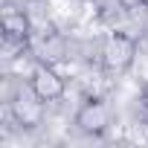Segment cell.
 <instances>
[{
	"instance_id": "obj_1",
	"label": "cell",
	"mask_w": 148,
	"mask_h": 148,
	"mask_svg": "<svg viewBox=\"0 0 148 148\" xmlns=\"http://www.w3.org/2000/svg\"><path fill=\"white\" fill-rule=\"evenodd\" d=\"M136 58V38L128 35V32H110V38L105 41V49H102V67L108 73H125L131 70Z\"/></svg>"
},
{
	"instance_id": "obj_2",
	"label": "cell",
	"mask_w": 148,
	"mask_h": 148,
	"mask_svg": "<svg viewBox=\"0 0 148 148\" xmlns=\"http://www.w3.org/2000/svg\"><path fill=\"white\" fill-rule=\"evenodd\" d=\"M29 87H32V93H35L41 102L49 105V102L64 99V93H67V79L61 76V73H58L52 64L38 61L35 70L29 73Z\"/></svg>"
},
{
	"instance_id": "obj_3",
	"label": "cell",
	"mask_w": 148,
	"mask_h": 148,
	"mask_svg": "<svg viewBox=\"0 0 148 148\" xmlns=\"http://www.w3.org/2000/svg\"><path fill=\"white\" fill-rule=\"evenodd\" d=\"M110 125V108L102 96H87L76 110V128L87 136H102Z\"/></svg>"
},
{
	"instance_id": "obj_4",
	"label": "cell",
	"mask_w": 148,
	"mask_h": 148,
	"mask_svg": "<svg viewBox=\"0 0 148 148\" xmlns=\"http://www.w3.org/2000/svg\"><path fill=\"white\" fill-rule=\"evenodd\" d=\"M44 105L47 102H41L35 93H32V87L23 93H18L15 96V102H12V113H15V119L23 125V128H35L38 122H41V113H44Z\"/></svg>"
},
{
	"instance_id": "obj_5",
	"label": "cell",
	"mask_w": 148,
	"mask_h": 148,
	"mask_svg": "<svg viewBox=\"0 0 148 148\" xmlns=\"http://www.w3.org/2000/svg\"><path fill=\"white\" fill-rule=\"evenodd\" d=\"M3 32H6V38H12V41H26L29 32H32L29 15H26L23 9H18V6H6V9H3Z\"/></svg>"
},
{
	"instance_id": "obj_6",
	"label": "cell",
	"mask_w": 148,
	"mask_h": 148,
	"mask_svg": "<svg viewBox=\"0 0 148 148\" xmlns=\"http://www.w3.org/2000/svg\"><path fill=\"white\" fill-rule=\"evenodd\" d=\"M116 3H119L125 12H134V9H139V6H142V0H116Z\"/></svg>"
},
{
	"instance_id": "obj_7",
	"label": "cell",
	"mask_w": 148,
	"mask_h": 148,
	"mask_svg": "<svg viewBox=\"0 0 148 148\" xmlns=\"http://www.w3.org/2000/svg\"><path fill=\"white\" fill-rule=\"evenodd\" d=\"M139 102H142V108L148 110V82L142 84V90H139Z\"/></svg>"
},
{
	"instance_id": "obj_8",
	"label": "cell",
	"mask_w": 148,
	"mask_h": 148,
	"mask_svg": "<svg viewBox=\"0 0 148 148\" xmlns=\"http://www.w3.org/2000/svg\"><path fill=\"white\" fill-rule=\"evenodd\" d=\"M142 6H145V9H148V0H142Z\"/></svg>"
}]
</instances>
